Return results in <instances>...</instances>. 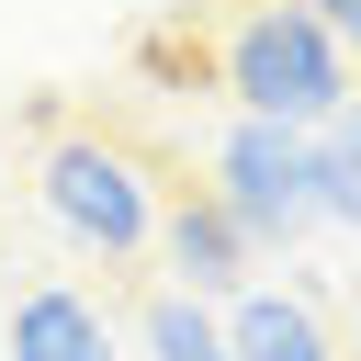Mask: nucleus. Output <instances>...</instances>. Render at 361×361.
<instances>
[{"instance_id":"obj_1","label":"nucleus","mask_w":361,"mask_h":361,"mask_svg":"<svg viewBox=\"0 0 361 361\" xmlns=\"http://www.w3.org/2000/svg\"><path fill=\"white\" fill-rule=\"evenodd\" d=\"M226 90L259 124H327L350 102V56H338V34L305 0H271V11H248L226 34Z\"/></svg>"},{"instance_id":"obj_2","label":"nucleus","mask_w":361,"mask_h":361,"mask_svg":"<svg viewBox=\"0 0 361 361\" xmlns=\"http://www.w3.org/2000/svg\"><path fill=\"white\" fill-rule=\"evenodd\" d=\"M214 203L248 248H293L316 226V158H305V124H259L237 113V135L214 147Z\"/></svg>"},{"instance_id":"obj_3","label":"nucleus","mask_w":361,"mask_h":361,"mask_svg":"<svg viewBox=\"0 0 361 361\" xmlns=\"http://www.w3.org/2000/svg\"><path fill=\"white\" fill-rule=\"evenodd\" d=\"M45 214H56L79 248L135 259L147 226H158V192H147V169H135L113 135H56V147H45Z\"/></svg>"},{"instance_id":"obj_4","label":"nucleus","mask_w":361,"mask_h":361,"mask_svg":"<svg viewBox=\"0 0 361 361\" xmlns=\"http://www.w3.org/2000/svg\"><path fill=\"white\" fill-rule=\"evenodd\" d=\"M11 361H113V327H102V305L45 282V293L11 305Z\"/></svg>"},{"instance_id":"obj_5","label":"nucleus","mask_w":361,"mask_h":361,"mask_svg":"<svg viewBox=\"0 0 361 361\" xmlns=\"http://www.w3.org/2000/svg\"><path fill=\"white\" fill-rule=\"evenodd\" d=\"M169 259H180V282H192V293H237V282H248V237L226 226V203H214V192H192V203L169 214Z\"/></svg>"},{"instance_id":"obj_6","label":"nucleus","mask_w":361,"mask_h":361,"mask_svg":"<svg viewBox=\"0 0 361 361\" xmlns=\"http://www.w3.org/2000/svg\"><path fill=\"white\" fill-rule=\"evenodd\" d=\"M226 361H327V327H316V305H293V293H237Z\"/></svg>"},{"instance_id":"obj_7","label":"nucleus","mask_w":361,"mask_h":361,"mask_svg":"<svg viewBox=\"0 0 361 361\" xmlns=\"http://www.w3.org/2000/svg\"><path fill=\"white\" fill-rule=\"evenodd\" d=\"M305 158H316V226H361V102L305 124Z\"/></svg>"},{"instance_id":"obj_8","label":"nucleus","mask_w":361,"mask_h":361,"mask_svg":"<svg viewBox=\"0 0 361 361\" xmlns=\"http://www.w3.org/2000/svg\"><path fill=\"white\" fill-rule=\"evenodd\" d=\"M147 350L158 361H226V327L203 316V293H158L147 305Z\"/></svg>"},{"instance_id":"obj_9","label":"nucleus","mask_w":361,"mask_h":361,"mask_svg":"<svg viewBox=\"0 0 361 361\" xmlns=\"http://www.w3.org/2000/svg\"><path fill=\"white\" fill-rule=\"evenodd\" d=\"M305 11H316V23L338 34V56H361V0H305Z\"/></svg>"}]
</instances>
